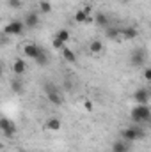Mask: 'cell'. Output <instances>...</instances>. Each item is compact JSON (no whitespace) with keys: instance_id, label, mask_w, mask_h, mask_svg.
I'll return each mask as SVG.
<instances>
[{"instance_id":"cell-25","label":"cell","mask_w":151,"mask_h":152,"mask_svg":"<svg viewBox=\"0 0 151 152\" xmlns=\"http://www.w3.org/2000/svg\"><path fill=\"white\" fill-rule=\"evenodd\" d=\"M142 76H144V80H146V81H150V83H151V67H144Z\"/></svg>"},{"instance_id":"cell-8","label":"cell","mask_w":151,"mask_h":152,"mask_svg":"<svg viewBox=\"0 0 151 152\" xmlns=\"http://www.w3.org/2000/svg\"><path fill=\"white\" fill-rule=\"evenodd\" d=\"M41 46H38L36 42H29V44H25L23 46V55L27 57V58H30V60H36L38 58V55L41 53Z\"/></svg>"},{"instance_id":"cell-7","label":"cell","mask_w":151,"mask_h":152,"mask_svg":"<svg viewBox=\"0 0 151 152\" xmlns=\"http://www.w3.org/2000/svg\"><path fill=\"white\" fill-rule=\"evenodd\" d=\"M0 129H2V134L5 138H13L16 134V124L11 122L9 118H2L0 120Z\"/></svg>"},{"instance_id":"cell-20","label":"cell","mask_w":151,"mask_h":152,"mask_svg":"<svg viewBox=\"0 0 151 152\" xmlns=\"http://www.w3.org/2000/svg\"><path fill=\"white\" fill-rule=\"evenodd\" d=\"M39 11H41L43 14L52 12V4H50L48 0H41V2H39Z\"/></svg>"},{"instance_id":"cell-22","label":"cell","mask_w":151,"mask_h":152,"mask_svg":"<svg viewBox=\"0 0 151 152\" xmlns=\"http://www.w3.org/2000/svg\"><path fill=\"white\" fill-rule=\"evenodd\" d=\"M107 37L109 39H123L121 37V28H107Z\"/></svg>"},{"instance_id":"cell-13","label":"cell","mask_w":151,"mask_h":152,"mask_svg":"<svg viewBox=\"0 0 151 152\" xmlns=\"http://www.w3.org/2000/svg\"><path fill=\"white\" fill-rule=\"evenodd\" d=\"M61 118H57V117H50L48 120H46V124H44V129L46 131H59L61 129Z\"/></svg>"},{"instance_id":"cell-11","label":"cell","mask_w":151,"mask_h":152,"mask_svg":"<svg viewBox=\"0 0 151 152\" xmlns=\"http://www.w3.org/2000/svg\"><path fill=\"white\" fill-rule=\"evenodd\" d=\"M25 71H27V62L23 58H14V62H13V73L16 76H21Z\"/></svg>"},{"instance_id":"cell-23","label":"cell","mask_w":151,"mask_h":152,"mask_svg":"<svg viewBox=\"0 0 151 152\" xmlns=\"http://www.w3.org/2000/svg\"><path fill=\"white\" fill-rule=\"evenodd\" d=\"M52 46H53L55 50H61V51H62V50L66 48V42H64V41H61L59 37H53V41H52Z\"/></svg>"},{"instance_id":"cell-9","label":"cell","mask_w":151,"mask_h":152,"mask_svg":"<svg viewBox=\"0 0 151 152\" xmlns=\"http://www.w3.org/2000/svg\"><path fill=\"white\" fill-rule=\"evenodd\" d=\"M112 152H130L132 151V143L130 142H126V140H123V138H119V140H115L112 143Z\"/></svg>"},{"instance_id":"cell-28","label":"cell","mask_w":151,"mask_h":152,"mask_svg":"<svg viewBox=\"0 0 151 152\" xmlns=\"http://www.w3.org/2000/svg\"><path fill=\"white\" fill-rule=\"evenodd\" d=\"M150 28H151V23H150Z\"/></svg>"},{"instance_id":"cell-10","label":"cell","mask_w":151,"mask_h":152,"mask_svg":"<svg viewBox=\"0 0 151 152\" xmlns=\"http://www.w3.org/2000/svg\"><path fill=\"white\" fill-rule=\"evenodd\" d=\"M25 27L27 28H36L39 25V14L38 12H34V11H30V12H27L25 14Z\"/></svg>"},{"instance_id":"cell-5","label":"cell","mask_w":151,"mask_h":152,"mask_svg":"<svg viewBox=\"0 0 151 152\" xmlns=\"http://www.w3.org/2000/svg\"><path fill=\"white\" fill-rule=\"evenodd\" d=\"M130 64L133 67H142L146 64V50L144 48H135L130 53Z\"/></svg>"},{"instance_id":"cell-15","label":"cell","mask_w":151,"mask_h":152,"mask_svg":"<svg viewBox=\"0 0 151 152\" xmlns=\"http://www.w3.org/2000/svg\"><path fill=\"white\" fill-rule=\"evenodd\" d=\"M62 58H64L66 62H70V64H75L76 62V53L71 48H64V50H62Z\"/></svg>"},{"instance_id":"cell-27","label":"cell","mask_w":151,"mask_h":152,"mask_svg":"<svg viewBox=\"0 0 151 152\" xmlns=\"http://www.w3.org/2000/svg\"><path fill=\"white\" fill-rule=\"evenodd\" d=\"M18 152H29V151H18Z\"/></svg>"},{"instance_id":"cell-17","label":"cell","mask_w":151,"mask_h":152,"mask_svg":"<svg viewBox=\"0 0 151 152\" xmlns=\"http://www.w3.org/2000/svg\"><path fill=\"white\" fill-rule=\"evenodd\" d=\"M91 14H87L84 9H80V11H76L75 12V21L76 23H87V18H89Z\"/></svg>"},{"instance_id":"cell-12","label":"cell","mask_w":151,"mask_h":152,"mask_svg":"<svg viewBox=\"0 0 151 152\" xmlns=\"http://www.w3.org/2000/svg\"><path fill=\"white\" fill-rule=\"evenodd\" d=\"M121 37L124 41H132V39L139 37V30L135 27H126V28H121Z\"/></svg>"},{"instance_id":"cell-21","label":"cell","mask_w":151,"mask_h":152,"mask_svg":"<svg viewBox=\"0 0 151 152\" xmlns=\"http://www.w3.org/2000/svg\"><path fill=\"white\" fill-rule=\"evenodd\" d=\"M36 64H38V66H46V64H48V53H46L44 50H41V53L38 55Z\"/></svg>"},{"instance_id":"cell-1","label":"cell","mask_w":151,"mask_h":152,"mask_svg":"<svg viewBox=\"0 0 151 152\" xmlns=\"http://www.w3.org/2000/svg\"><path fill=\"white\" fill-rule=\"evenodd\" d=\"M130 118L133 124H142L151 120V108L150 104H137L130 110Z\"/></svg>"},{"instance_id":"cell-16","label":"cell","mask_w":151,"mask_h":152,"mask_svg":"<svg viewBox=\"0 0 151 152\" xmlns=\"http://www.w3.org/2000/svg\"><path fill=\"white\" fill-rule=\"evenodd\" d=\"M94 21H96L100 27H109V23H110V20H109V16H107L105 12H98L96 18H94Z\"/></svg>"},{"instance_id":"cell-18","label":"cell","mask_w":151,"mask_h":152,"mask_svg":"<svg viewBox=\"0 0 151 152\" xmlns=\"http://www.w3.org/2000/svg\"><path fill=\"white\" fill-rule=\"evenodd\" d=\"M55 37H59L61 41H64V42L68 44V42H70V39H71V34H70V30H66V28H61V30H57Z\"/></svg>"},{"instance_id":"cell-14","label":"cell","mask_w":151,"mask_h":152,"mask_svg":"<svg viewBox=\"0 0 151 152\" xmlns=\"http://www.w3.org/2000/svg\"><path fill=\"white\" fill-rule=\"evenodd\" d=\"M89 51H91L93 55H100V53L103 51V42H101L100 39L91 41V44H89Z\"/></svg>"},{"instance_id":"cell-2","label":"cell","mask_w":151,"mask_h":152,"mask_svg":"<svg viewBox=\"0 0 151 152\" xmlns=\"http://www.w3.org/2000/svg\"><path fill=\"white\" fill-rule=\"evenodd\" d=\"M43 90H44V94H46V99H48L52 104H55V106H61V104L64 103L61 90H59V88H57L53 83H44V85H43Z\"/></svg>"},{"instance_id":"cell-24","label":"cell","mask_w":151,"mask_h":152,"mask_svg":"<svg viewBox=\"0 0 151 152\" xmlns=\"http://www.w3.org/2000/svg\"><path fill=\"white\" fill-rule=\"evenodd\" d=\"M7 4H9L11 9H20L21 7V0H7Z\"/></svg>"},{"instance_id":"cell-4","label":"cell","mask_w":151,"mask_h":152,"mask_svg":"<svg viewBox=\"0 0 151 152\" xmlns=\"http://www.w3.org/2000/svg\"><path fill=\"white\" fill-rule=\"evenodd\" d=\"M25 23L23 21H20V20H13L11 23H7L5 27H4V34L5 36H21L23 32H25Z\"/></svg>"},{"instance_id":"cell-19","label":"cell","mask_w":151,"mask_h":152,"mask_svg":"<svg viewBox=\"0 0 151 152\" xmlns=\"http://www.w3.org/2000/svg\"><path fill=\"white\" fill-rule=\"evenodd\" d=\"M11 88H13V92H16V94H21V92H23V83L20 81V78H14V80L11 81Z\"/></svg>"},{"instance_id":"cell-26","label":"cell","mask_w":151,"mask_h":152,"mask_svg":"<svg viewBox=\"0 0 151 152\" xmlns=\"http://www.w3.org/2000/svg\"><path fill=\"white\" fill-rule=\"evenodd\" d=\"M84 108H85L87 112H91V110H93V101H89V99L84 101Z\"/></svg>"},{"instance_id":"cell-6","label":"cell","mask_w":151,"mask_h":152,"mask_svg":"<svg viewBox=\"0 0 151 152\" xmlns=\"http://www.w3.org/2000/svg\"><path fill=\"white\" fill-rule=\"evenodd\" d=\"M133 101L137 104H150L151 101V90L150 88H137L133 92Z\"/></svg>"},{"instance_id":"cell-3","label":"cell","mask_w":151,"mask_h":152,"mask_svg":"<svg viewBox=\"0 0 151 152\" xmlns=\"http://www.w3.org/2000/svg\"><path fill=\"white\" fill-rule=\"evenodd\" d=\"M144 136H146L144 129L139 127L137 124H135V126H130V127H126V129L121 131V138L126 140V142H130V143H133V142H137V140H141V138H144Z\"/></svg>"}]
</instances>
